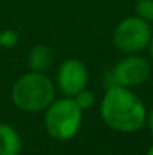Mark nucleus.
I'll list each match as a JSON object with an SVG mask.
<instances>
[{
	"label": "nucleus",
	"mask_w": 153,
	"mask_h": 155,
	"mask_svg": "<svg viewBox=\"0 0 153 155\" xmlns=\"http://www.w3.org/2000/svg\"><path fill=\"white\" fill-rule=\"evenodd\" d=\"M101 117L111 130L131 134L146 125L147 110L131 87L110 84L101 101Z\"/></svg>",
	"instance_id": "f257e3e1"
},
{
	"label": "nucleus",
	"mask_w": 153,
	"mask_h": 155,
	"mask_svg": "<svg viewBox=\"0 0 153 155\" xmlns=\"http://www.w3.org/2000/svg\"><path fill=\"white\" fill-rule=\"evenodd\" d=\"M54 84L45 72L30 71L15 81L11 98L17 108L27 113H38L44 111L54 101Z\"/></svg>",
	"instance_id": "f03ea898"
},
{
	"label": "nucleus",
	"mask_w": 153,
	"mask_h": 155,
	"mask_svg": "<svg viewBox=\"0 0 153 155\" xmlns=\"http://www.w3.org/2000/svg\"><path fill=\"white\" fill-rule=\"evenodd\" d=\"M44 111V125L50 137L60 142L75 137L83 122V110L71 97L54 100Z\"/></svg>",
	"instance_id": "7ed1b4c3"
},
{
	"label": "nucleus",
	"mask_w": 153,
	"mask_h": 155,
	"mask_svg": "<svg viewBox=\"0 0 153 155\" xmlns=\"http://www.w3.org/2000/svg\"><path fill=\"white\" fill-rule=\"evenodd\" d=\"M150 38V23L137 15L123 18L113 32L114 45L126 54H135L147 48Z\"/></svg>",
	"instance_id": "20e7f679"
},
{
	"label": "nucleus",
	"mask_w": 153,
	"mask_h": 155,
	"mask_svg": "<svg viewBox=\"0 0 153 155\" xmlns=\"http://www.w3.org/2000/svg\"><path fill=\"white\" fill-rule=\"evenodd\" d=\"M152 74V65L149 59L135 54H129L123 59H120L113 71L111 78L113 84L125 86V87H135L143 84Z\"/></svg>",
	"instance_id": "39448f33"
},
{
	"label": "nucleus",
	"mask_w": 153,
	"mask_h": 155,
	"mask_svg": "<svg viewBox=\"0 0 153 155\" xmlns=\"http://www.w3.org/2000/svg\"><path fill=\"white\" fill-rule=\"evenodd\" d=\"M89 83V71L78 59L65 60L57 71V86L65 97H74L86 89Z\"/></svg>",
	"instance_id": "423d86ee"
},
{
	"label": "nucleus",
	"mask_w": 153,
	"mask_h": 155,
	"mask_svg": "<svg viewBox=\"0 0 153 155\" xmlns=\"http://www.w3.org/2000/svg\"><path fill=\"white\" fill-rule=\"evenodd\" d=\"M21 148L18 131L8 124H0V155H20Z\"/></svg>",
	"instance_id": "0eeeda50"
},
{
	"label": "nucleus",
	"mask_w": 153,
	"mask_h": 155,
	"mask_svg": "<svg viewBox=\"0 0 153 155\" xmlns=\"http://www.w3.org/2000/svg\"><path fill=\"white\" fill-rule=\"evenodd\" d=\"M53 63V51L44 44H36L29 53V68L36 72H45Z\"/></svg>",
	"instance_id": "6e6552de"
},
{
	"label": "nucleus",
	"mask_w": 153,
	"mask_h": 155,
	"mask_svg": "<svg viewBox=\"0 0 153 155\" xmlns=\"http://www.w3.org/2000/svg\"><path fill=\"white\" fill-rule=\"evenodd\" d=\"M72 100L75 101V104H77L83 111H84V110H89V108H92V107L95 105V95H93V92L89 91L87 87L83 89V91H80L77 95H74Z\"/></svg>",
	"instance_id": "1a4fd4ad"
},
{
	"label": "nucleus",
	"mask_w": 153,
	"mask_h": 155,
	"mask_svg": "<svg viewBox=\"0 0 153 155\" xmlns=\"http://www.w3.org/2000/svg\"><path fill=\"white\" fill-rule=\"evenodd\" d=\"M135 14H137V17H140L149 23L153 21V0H137Z\"/></svg>",
	"instance_id": "9d476101"
},
{
	"label": "nucleus",
	"mask_w": 153,
	"mask_h": 155,
	"mask_svg": "<svg viewBox=\"0 0 153 155\" xmlns=\"http://www.w3.org/2000/svg\"><path fill=\"white\" fill-rule=\"evenodd\" d=\"M18 44V33L12 29L2 30L0 33V47L3 48H14Z\"/></svg>",
	"instance_id": "9b49d317"
},
{
	"label": "nucleus",
	"mask_w": 153,
	"mask_h": 155,
	"mask_svg": "<svg viewBox=\"0 0 153 155\" xmlns=\"http://www.w3.org/2000/svg\"><path fill=\"white\" fill-rule=\"evenodd\" d=\"M147 124H149V128H150V133L153 134V107L152 110H150V113L147 114V120H146Z\"/></svg>",
	"instance_id": "f8f14e48"
},
{
	"label": "nucleus",
	"mask_w": 153,
	"mask_h": 155,
	"mask_svg": "<svg viewBox=\"0 0 153 155\" xmlns=\"http://www.w3.org/2000/svg\"><path fill=\"white\" fill-rule=\"evenodd\" d=\"M149 50H150V56L153 59V33H152V38H150V42H149Z\"/></svg>",
	"instance_id": "ddd939ff"
},
{
	"label": "nucleus",
	"mask_w": 153,
	"mask_h": 155,
	"mask_svg": "<svg viewBox=\"0 0 153 155\" xmlns=\"http://www.w3.org/2000/svg\"><path fill=\"white\" fill-rule=\"evenodd\" d=\"M146 155H153V145L150 146V148H149V151L146 152Z\"/></svg>",
	"instance_id": "4468645a"
},
{
	"label": "nucleus",
	"mask_w": 153,
	"mask_h": 155,
	"mask_svg": "<svg viewBox=\"0 0 153 155\" xmlns=\"http://www.w3.org/2000/svg\"><path fill=\"white\" fill-rule=\"evenodd\" d=\"M0 33H2V30H0Z\"/></svg>",
	"instance_id": "2eb2a0df"
}]
</instances>
